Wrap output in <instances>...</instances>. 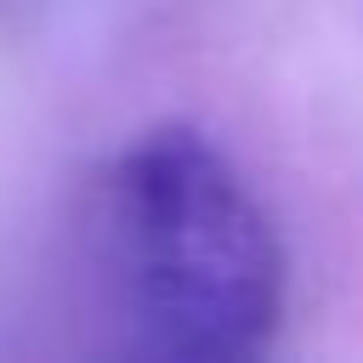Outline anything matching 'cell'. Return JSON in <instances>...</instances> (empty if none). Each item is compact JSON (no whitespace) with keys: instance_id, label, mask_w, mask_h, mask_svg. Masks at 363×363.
I'll return each mask as SVG.
<instances>
[{"instance_id":"1","label":"cell","mask_w":363,"mask_h":363,"mask_svg":"<svg viewBox=\"0 0 363 363\" xmlns=\"http://www.w3.org/2000/svg\"><path fill=\"white\" fill-rule=\"evenodd\" d=\"M96 272L125 340L164 363L261 357L289 306L284 238L187 119L130 136L96 187Z\"/></svg>"}]
</instances>
